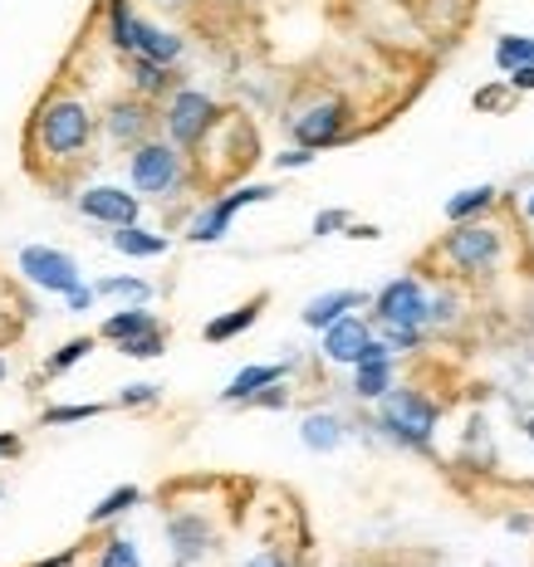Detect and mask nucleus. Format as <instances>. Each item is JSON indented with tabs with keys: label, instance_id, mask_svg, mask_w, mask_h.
<instances>
[{
	"label": "nucleus",
	"instance_id": "32",
	"mask_svg": "<svg viewBox=\"0 0 534 567\" xmlns=\"http://www.w3.org/2000/svg\"><path fill=\"white\" fill-rule=\"evenodd\" d=\"M162 387H152V381H138V387H123L119 391V406H152L158 401Z\"/></svg>",
	"mask_w": 534,
	"mask_h": 567
},
{
	"label": "nucleus",
	"instance_id": "25",
	"mask_svg": "<svg viewBox=\"0 0 534 567\" xmlns=\"http://www.w3.org/2000/svg\"><path fill=\"white\" fill-rule=\"evenodd\" d=\"M172 543H177L182 557H197L201 547L211 543V533L201 528V518H177V524H172Z\"/></svg>",
	"mask_w": 534,
	"mask_h": 567
},
{
	"label": "nucleus",
	"instance_id": "39",
	"mask_svg": "<svg viewBox=\"0 0 534 567\" xmlns=\"http://www.w3.org/2000/svg\"><path fill=\"white\" fill-rule=\"evenodd\" d=\"M94 293H99V289H84V284H79V289L64 293V299H70V308H74V313H84V308H94Z\"/></svg>",
	"mask_w": 534,
	"mask_h": 567
},
{
	"label": "nucleus",
	"instance_id": "7",
	"mask_svg": "<svg viewBox=\"0 0 534 567\" xmlns=\"http://www.w3.org/2000/svg\"><path fill=\"white\" fill-rule=\"evenodd\" d=\"M21 274L30 284H40L45 293H74L79 289V264H74L64 250H50V244L21 250Z\"/></svg>",
	"mask_w": 534,
	"mask_h": 567
},
{
	"label": "nucleus",
	"instance_id": "21",
	"mask_svg": "<svg viewBox=\"0 0 534 567\" xmlns=\"http://www.w3.org/2000/svg\"><path fill=\"white\" fill-rule=\"evenodd\" d=\"M138 54L158 59V64H177L182 59V39L172 29H158V25H142V39H138Z\"/></svg>",
	"mask_w": 534,
	"mask_h": 567
},
{
	"label": "nucleus",
	"instance_id": "30",
	"mask_svg": "<svg viewBox=\"0 0 534 567\" xmlns=\"http://www.w3.org/2000/svg\"><path fill=\"white\" fill-rule=\"evenodd\" d=\"M99 567H142L138 563V547H133L128 538H113V543L103 547V563Z\"/></svg>",
	"mask_w": 534,
	"mask_h": 567
},
{
	"label": "nucleus",
	"instance_id": "47",
	"mask_svg": "<svg viewBox=\"0 0 534 567\" xmlns=\"http://www.w3.org/2000/svg\"><path fill=\"white\" fill-rule=\"evenodd\" d=\"M162 5H182V0H162Z\"/></svg>",
	"mask_w": 534,
	"mask_h": 567
},
{
	"label": "nucleus",
	"instance_id": "22",
	"mask_svg": "<svg viewBox=\"0 0 534 567\" xmlns=\"http://www.w3.org/2000/svg\"><path fill=\"white\" fill-rule=\"evenodd\" d=\"M109 35L119 49H128V54H138V39H142V20H133V10L123 5V0H113L109 5Z\"/></svg>",
	"mask_w": 534,
	"mask_h": 567
},
{
	"label": "nucleus",
	"instance_id": "41",
	"mask_svg": "<svg viewBox=\"0 0 534 567\" xmlns=\"http://www.w3.org/2000/svg\"><path fill=\"white\" fill-rule=\"evenodd\" d=\"M505 528H510V533H530V528H534V518H524V514H510V518H505Z\"/></svg>",
	"mask_w": 534,
	"mask_h": 567
},
{
	"label": "nucleus",
	"instance_id": "14",
	"mask_svg": "<svg viewBox=\"0 0 534 567\" xmlns=\"http://www.w3.org/2000/svg\"><path fill=\"white\" fill-rule=\"evenodd\" d=\"M260 308H265V293H256L250 303H240V308L221 313V318H211V323H207V342H231L236 332H246L250 323L260 318Z\"/></svg>",
	"mask_w": 534,
	"mask_h": 567
},
{
	"label": "nucleus",
	"instance_id": "29",
	"mask_svg": "<svg viewBox=\"0 0 534 567\" xmlns=\"http://www.w3.org/2000/svg\"><path fill=\"white\" fill-rule=\"evenodd\" d=\"M99 401H84V406H54V411H45V426H74V420H89V416H99Z\"/></svg>",
	"mask_w": 534,
	"mask_h": 567
},
{
	"label": "nucleus",
	"instance_id": "44",
	"mask_svg": "<svg viewBox=\"0 0 534 567\" xmlns=\"http://www.w3.org/2000/svg\"><path fill=\"white\" fill-rule=\"evenodd\" d=\"M15 450H21V440H15V436H0V455H15Z\"/></svg>",
	"mask_w": 534,
	"mask_h": 567
},
{
	"label": "nucleus",
	"instance_id": "20",
	"mask_svg": "<svg viewBox=\"0 0 534 567\" xmlns=\"http://www.w3.org/2000/svg\"><path fill=\"white\" fill-rule=\"evenodd\" d=\"M152 328H158V318H152L148 308H123V313H113V318L103 323V338H109V342H128V338L152 332Z\"/></svg>",
	"mask_w": 534,
	"mask_h": 567
},
{
	"label": "nucleus",
	"instance_id": "15",
	"mask_svg": "<svg viewBox=\"0 0 534 567\" xmlns=\"http://www.w3.org/2000/svg\"><path fill=\"white\" fill-rule=\"evenodd\" d=\"M113 250L133 254V260H152V254H167V235H152L142 225H119L113 230Z\"/></svg>",
	"mask_w": 534,
	"mask_h": 567
},
{
	"label": "nucleus",
	"instance_id": "24",
	"mask_svg": "<svg viewBox=\"0 0 534 567\" xmlns=\"http://www.w3.org/2000/svg\"><path fill=\"white\" fill-rule=\"evenodd\" d=\"M495 64L510 74L520 64H534V35H500L495 39Z\"/></svg>",
	"mask_w": 534,
	"mask_h": 567
},
{
	"label": "nucleus",
	"instance_id": "38",
	"mask_svg": "<svg viewBox=\"0 0 534 567\" xmlns=\"http://www.w3.org/2000/svg\"><path fill=\"white\" fill-rule=\"evenodd\" d=\"M285 387H280V381H275V387H265V391H260V396H250V406H285Z\"/></svg>",
	"mask_w": 534,
	"mask_h": 567
},
{
	"label": "nucleus",
	"instance_id": "9",
	"mask_svg": "<svg viewBox=\"0 0 534 567\" xmlns=\"http://www.w3.org/2000/svg\"><path fill=\"white\" fill-rule=\"evenodd\" d=\"M344 127H348V108L338 103V98H324V103L305 108V113L295 117V142L319 152V147L344 142Z\"/></svg>",
	"mask_w": 534,
	"mask_h": 567
},
{
	"label": "nucleus",
	"instance_id": "16",
	"mask_svg": "<svg viewBox=\"0 0 534 567\" xmlns=\"http://www.w3.org/2000/svg\"><path fill=\"white\" fill-rule=\"evenodd\" d=\"M299 440H305L309 450H338L344 445V420L328 416V411H314V416H305V426H299Z\"/></svg>",
	"mask_w": 534,
	"mask_h": 567
},
{
	"label": "nucleus",
	"instance_id": "42",
	"mask_svg": "<svg viewBox=\"0 0 534 567\" xmlns=\"http://www.w3.org/2000/svg\"><path fill=\"white\" fill-rule=\"evenodd\" d=\"M348 235L353 240H377V225H348Z\"/></svg>",
	"mask_w": 534,
	"mask_h": 567
},
{
	"label": "nucleus",
	"instance_id": "2",
	"mask_svg": "<svg viewBox=\"0 0 534 567\" xmlns=\"http://www.w3.org/2000/svg\"><path fill=\"white\" fill-rule=\"evenodd\" d=\"M442 254L461 274H490L495 260H500V230L465 220V225H456V230L442 240Z\"/></svg>",
	"mask_w": 534,
	"mask_h": 567
},
{
	"label": "nucleus",
	"instance_id": "3",
	"mask_svg": "<svg viewBox=\"0 0 534 567\" xmlns=\"http://www.w3.org/2000/svg\"><path fill=\"white\" fill-rule=\"evenodd\" d=\"M40 137H45V147H50L54 156L79 152V147L94 137L89 108H84L79 98H60V103H50V108L40 113Z\"/></svg>",
	"mask_w": 534,
	"mask_h": 567
},
{
	"label": "nucleus",
	"instance_id": "36",
	"mask_svg": "<svg viewBox=\"0 0 534 567\" xmlns=\"http://www.w3.org/2000/svg\"><path fill=\"white\" fill-rule=\"evenodd\" d=\"M456 318V299H451V293H436V299H432V318H426V323H451Z\"/></svg>",
	"mask_w": 534,
	"mask_h": 567
},
{
	"label": "nucleus",
	"instance_id": "48",
	"mask_svg": "<svg viewBox=\"0 0 534 567\" xmlns=\"http://www.w3.org/2000/svg\"><path fill=\"white\" fill-rule=\"evenodd\" d=\"M0 377H5V362H0Z\"/></svg>",
	"mask_w": 534,
	"mask_h": 567
},
{
	"label": "nucleus",
	"instance_id": "34",
	"mask_svg": "<svg viewBox=\"0 0 534 567\" xmlns=\"http://www.w3.org/2000/svg\"><path fill=\"white\" fill-rule=\"evenodd\" d=\"M309 162H314V147H289V152L275 156L280 172H299V166H309Z\"/></svg>",
	"mask_w": 534,
	"mask_h": 567
},
{
	"label": "nucleus",
	"instance_id": "10",
	"mask_svg": "<svg viewBox=\"0 0 534 567\" xmlns=\"http://www.w3.org/2000/svg\"><path fill=\"white\" fill-rule=\"evenodd\" d=\"M79 211L119 230V225H138V196H128L123 186H89L79 196Z\"/></svg>",
	"mask_w": 534,
	"mask_h": 567
},
{
	"label": "nucleus",
	"instance_id": "18",
	"mask_svg": "<svg viewBox=\"0 0 534 567\" xmlns=\"http://www.w3.org/2000/svg\"><path fill=\"white\" fill-rule=\"evenodd\" d=\"M353 391L363 401H383L387 391H393V357L383 362H358L353 367Z\"/></svg>",
	"mask_w": 534,
	"mask_h": 567
},
{
	"label": "nucleus",
	"instance_id": "35",
	"mask_svg": "<svg viewBox=\"0 0 534 567\" xmlns=\"http://www.w3.org/2000/svg\"><path fill=\"white\" fill-rule=\"evenodd\" d=\"M348 211H319L314 215V235H334V230H348Z\"/></svg>",
	"mask_w": 534,
	"mask_h": 567
},
{
	"label": "nucleus",
	"instance_id": "17",
	"mask_svg": "<svg viewBox=\"0 0 534 567\" xmlns=\"http://www.w3.org/2000/svg\"><path fill=\"white\" fill-rule=\"evenodd\" d=\"M490 205H495V186H465V191H456L451 201H446V220L465 225V220H475V215H485Z\"/></svg>",
	"mask_w": 534,
	"mask_h": 567
},
{
	"label": "nucleus",
	"instance_id": "4",
	"mask_svg": "<svg viewBox=\"0 0 534 567\" xmlns=\"http://www.w3.org/2000/svg\"><path fill=\"white\" fill-rule=\"evenodd\" d=\"M373 313L383 328H422L426 318H432V299H426V289L417 279H393L383 284V293L373 299Z\"/></svg>",
	"mask_w": 534,
	"mask_h": 567
},
{
	"label": "nucleus",
	"instance_id": "5",
	"mask_svg": "<svg viewBox=\"0 0 534 567\" xmlns=\"http://www.w3.org/2000/svg\"><path fill=\"white\" fill-rule=\"evenodd\" d=\"M182 181V156L172 142H138L133 147V186L148 196H167Z\"/></svg>",
	"mask_w": 534,
	"mask_h": 567
},
{
	"label": "nucleus",
	"instance_id": "33",
	"mask_svg": "<svg viewBox=\"0 0 534 567\" xmlns=\"http://www.w3.org/2000/svg\"><path fill=\"white\" fill-rule=\"evenodd\" d=\"M387 348H393V352H412L417 348V342H422V328H387Z\"/></svg>",
	"mask_w": 534,
	"mask_h": 567
},
{
	"label": "nucleus",
	"instance_id": "13",
	"mask_svg": "<svg viewBox=\"0 0 534 567\" xmlns=\"http://www.w3.org/2000/svg\"><path fill=\"white\" fill-rule=\"evenodd\" d=\"M289 362H270V367H246L231 377V387L221 391V401H231V406H246L250 396H260L265 387H275V381H285Z\"/></svg>",
	"mask_w": 534,
	"mask_h": 567
},
{
	"label": "nucleus",
	"instance_id": "8",
	"mask_svg": "<svg viewBox=\"0 0 534 567\" xmlns=\"http://www.w3.org/2000/svg\"><path fill=\"white\" fill-rule=\"evenodd\" d=\"M211 123H216V103H211L207 93H197V88H182V93H172V108H167V133L177 147H197L201 137L211 133Z\"/></svg>",
	"mask_w": 534,
	"mask_h": 567
},
{
	"label": "nucleus",
	"instance_id": "23",
	"mask_svg": "<svg viewBox=\"0 0 534 567\" xmlns=\"http://www.w3.org/2000/svg\"><path fill=\"white\" fill-rule=\"evenodd\" d=\"M133 84H138L142 93H167L172 64H158V59H148V54H133Z\"/></svg>",
	"mask_w": 534,
	"mask_h": 567
},
{
	"label": "nucleus",
	"instance_id": "6",
	"mask_svg": "<svg viewBox=\"0 0 534 567\" xmlns=\"http://www.w3.org/2000/svg\"><path fill=\"white\" fill-rule=\"evenodd\" d=\"M270 196H275V186H236V191L231 196H221V201H211L207 211L197 215V220H191V240L197 244H211V240H221V235H226V225L236 220V211H246V205H260V201H270Z\"/></svg>",
	"mask_w": 534,
	"mask_h": 567
},
{
	"label": "nucleus",
	"instance_id": "1",
	"mask_svg": "<svg viewBox=\"0 0 534 567\" xmlns=\"http://www.w3.org/2000/svg\"><path fill=\"white\" fill-rule=\"evenodd\" d=\"M377 426H383L397 445L426 450L432 445V430H436V406L426 396H417V391H387Z\"/></svg>",
	"mask_w": 534,
	"mask_h": 567
},
{
	"label": "nucleus",
	"instance_id": "27",
	"mask_svg": "<svg viewBox=\"0 0 534 567\" xmlns=\"http://www.w3.org/2000/svg\"><path fill=\"white\" fill-rule=\"evenodd\" d=\"M89 352H94V338H70V342H64V348L50 357V367H45V371H54V377H60V371H70L74 362L89 357Z\"/></svg>",
	"mask_w": 534,
	"mask_h": 567
},
{
	"label": "nucleus",
	"instance_id": "26",
	"mask_svg": "<svg viewBox=\"0 0 534 567\" xmlns=\"http://www.w3.org/2000/svg\"><path fill=\"white\" fill-rule=\"evenodd\" d=\"M138 489H133V484H123V489H113V494L109 499H99V504H94V514H89V524H109V518H119L123 514V508H133V504H138Z\"/></svg>",
	"mask_w": 534,
	"mask_h": 567
},
{
	"label": "nucleus",
	"instance_id": "11",
	"mask_svg": "<svg viewBox=\"0 0 534 567\" xmlns=\"http://www.w3.org/2000/svg\"><path fill=\"white\" fill-rule=\"evenodd\" d=\"M368 342H373V328H368L358 313H348V318H338L334 328H324V357L358 367V357H363Z\"/></svg>",
	"mask_w": 534,
	"mask_h": 567
},
{
	"label": "nucleus",
	"instance_id": "37",
	"mask_svg": "<svg viewBox=\"0 0 534 567\" xmlns=\"http://www.w3.org/2000/svg\"><path fill=\"white\" fill-rule=\"evenodd\" d=\"M510 88H514V93H534V64L510 68Z\"/></svg>",
	"mask_w": 534,
	"mask_h": 567
},
{
	"label": "nucleus",
	"instance_id": "45",
	"mask_svg": "<svg viewBox=\"0 0 534 567\" xmlns=\"http://www.w3.org/2000/svg\"><path fill=\"white\" fill-rule=\"evenodd\" d=\"M524 436H530V440H534V416H530V420H524Z\"/></svg>",
	"mask_w": 534,
	"mask_h": 567
},
{
	"label": "nucleus",
	"instance_id": "12",
	"mask_svg": "<svg viewBox=\"0 0 534 567\" xmlns=\"http://www.w3.org/2000/svg\"><path fill=\"white\" fill-rule=\"evenodd\" d=\"M363 303V293H353V289H334V293H319V299H309L305 303V328H334L338 318H348V313Z\"/></svg>",
	"mask_w": 534,
	"mask_h": 567
},
{
	"label": "nucleus",
	"instance_id": "43",
	"mask_svg": "<svg viewBox=\"0 0 534 567\" xmlns=\"http://www.w3.org/2000/svg\"><path fill=\"white\" fill-rule=\"evenodd\" d=\"M35 567H74V553H60V557H50V563H35Z\"/></svg>",
	"mask_w": 534,
	"mask_h": 567
},
{
	"label": "nucleus",
	"instance_id": "46",
	"mask_svg": "<svg viewBox=\"0 0 534 567\" xmlns=\"http://www.w3.org/2000/svg\"><path fill=\"white\" fill-rule=\"evenodd\" d=\"M524 211H530V220H534V191H530V201H524Z\"/></svg>",
	"mask_w": 534,
	"mask_h": 567
},
{
	"label": "nucleus",
	"instance_id": "40",
	"mask_svg": "<svg viewBox=\"0 0 534 567\" xmlns=\"http://www.w3.org/2000/svg\"><path fill=\"white\" fill-rule=\"evenodd\" d=\"M246 567H289V563H285V557H280V553H260V557H250Z\"/></svg>",
	"mask_w": 534,
	"mask_h": 567
},
{
	"label": "nucleus",
	"instance_id": "19",
	"mask_svg": "<svg viewBox=\"0 0 534 567\" xmlns=\"http://www.w3.org/2000/svg\"><path fill=\"white\" fill-rule=\"evenodd\" d=\"M148 123H152V117H148V108H142V103H119L109 113V133L119 137V142H138V137L148 133Z\"/></svg>",
	"mask_w": 534,
	"mask_h": 567
},
{
	"label": "nucleus",
	"instance_id": "28",
	"mask_svg": "<svg viewBox=\"0 0 534 567\" xmlns=\"http://www.w3.org/2000/svg\"><path fill=\"white\" fill-rule=\"evenodd\" d=\"M128 357H162V348H167V338H162V328H152V332H138V338H128V342H119Z\"/></svg>",
	"mask_w": 534,
	"mask_h": 567
},
{
	"label": "nucleus",
	"instance_id": "31",
	"mask_svg": "<svg viewBox=\"0 0 534 567\" xmlns=\"http://www.w3.org/2000/svg\"><path fill=\"white\" fill-rule=\"evenodd\" d=\"M99 293H113V299H148L152 289L142 279H103Z\"/></svg>",
	"mask_w": 534,
	"mask_h": 567
}]
</instances>
